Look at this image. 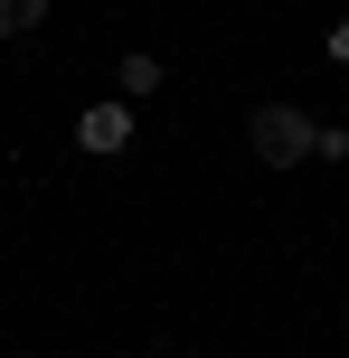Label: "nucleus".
<instances>
[{
  "label": "nucleus",
  "instance_id": "f257e3e1",
  "mask_svg": "<svg viewBox=\"0 0 349 358\" xmlns=\"http://www.w3.org/2000/svg\"><path fill=\"white\" fill-rule=\"evenodd\" d=\"M245 142H255V161H264V170H293V161H312V151H321V123H312L302 104H255Z\"/></svg>",
  "mask_w": 349,
  "mask_h": 358
},
{
  "label": "nucleus",
  "instance_id": "20e7f679",
  "mask_svg": "<svg viewBox=\"0 0 349 358\" xmlns=\"http://www.w3.org/2000/svg\"><path fill=\"white\" fill-rule=\"evenodd\" d=\"M38 19H48V0H0V38H29Z\"/></svg>",
  "mask_w": 349,
  "mask_h": 358
},
{
  "label": "nucleus",
  "instance_id": "39448f33",
  "mask_svg": "<svg viewBox=\"0 0 349 358\" xmlns=\"http://www.w3.org/2000/svg\"><path fill=\"white\" fill-rule=\"evenodd\" d=\"M331 57H340V66H349V19H331Z\"/></svg>",
  "mask_w": 349,
  "mask_h": 358
},
{
  "label": "nucleus",
  "instance_id": "7ed1b4c3",
  "mask_svg": "<svg viewBox=\"0 0 349 358\" xmlns=\"http://www.w3.org/2000/svg\"><path fill=\"white\" fill-rule=\"evenodd\" d=\"M161 76H170V66H161V57H151V48H132V57H113V85H123V104H142V94L161 85Z\"/></svg>",
  "mask_w": 349,
  "mask_h": 358
},
{
  "label": "nucleus",
  "instance_id": "423d86ee",
  "mask_svg": "<svg viewBox=\"0 0 349 358\" xmlns=\"http://www.w3.org/2000/svg\"><path fill=\"white\" fill-rule=\"evenodd\" d=\"M340 321H349V311H340Z\"/></svg>",
  "mask_w": 349,
  "mask_h": 358
},
{
  "label": "nucleus",
  "instance_id": "f03ea898",
  "mask_svg": "<svg viewBox=\"0 0 349 358\" xmlns=\"http://www.w3.org/2000/svg\"><path fill=\"white\" fill-rule=\"evenodd\" d=\"M132 104H85L76 113V151H85V161H113V151H132Z\"/></svg>",
  "mask_w": 349,
  "mask_h": 358
}]
</instances>
